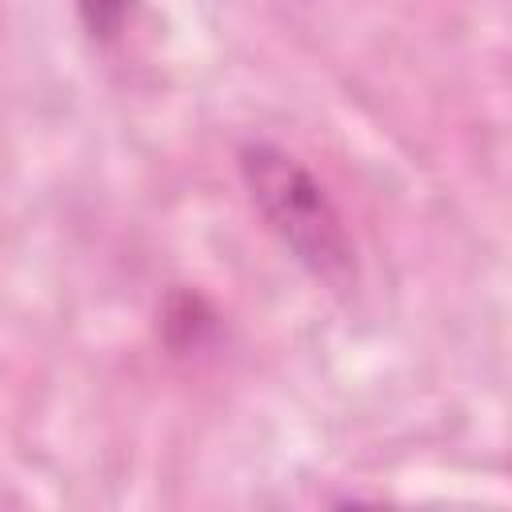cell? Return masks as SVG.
Listing matches in <instances>:
<instances>
[{
	"mask_svg": "<svg viewBox=\"0 0 512 512\" xmlns=\"http://www.w3.org/2000/svg\"><path fill=\"white\" fill-rule=\"evenodd\" d=\"M236 172L248 204L276 236V244L328 292L348 296L360 284V260L352 232L320 184V176L276 140H244L236 148Z\"/></svg>",
	"mask_w": 512,
	"mask_h": 512,
	"instance_id": "cell-1",
	"label": "cell"
},
{
	"mask_svg": "<svg viewBox=\"0 0 512 512\" xmlns=\"http://www.w3.org/2000/svg\"><path fill=\"white\" fill-rule=\"evenodd\" d=\"M72 8L92 44H116L136 12V0H72Z\"/></svg>",
	"mask_w": 512,
	"mask_h": 512,
	"instance_id": "cell-2",
	"label": "cell"
}]
</instances>
